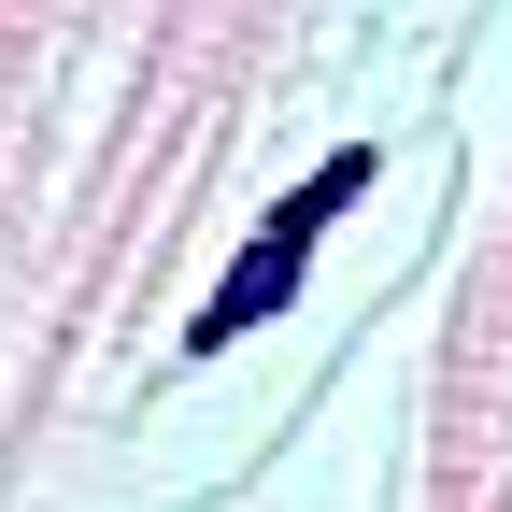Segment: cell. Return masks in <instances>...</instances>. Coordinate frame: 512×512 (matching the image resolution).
<instances>
[{
  "mask_svg": "<svg viewBox=\"0 0 512 512\" xmlns=\"http://www.w3.org/2000/svg\"><path fill=\"white\" fill-rule=\"evenodd\" d=\"M370 171H384L370 143H328V157H313V171L285 185V200L256 214V242L228 256V271H214V299L185 313V356H228V342H256V328H271V313H285V299L313 285V256H328V228H342V214L370 200Z\"/></svg>",
  "mask_w": 512,
  "mask_h": 512,
  "instance_id": "obj_1",
  "label": "cell"
}]
</instances>
